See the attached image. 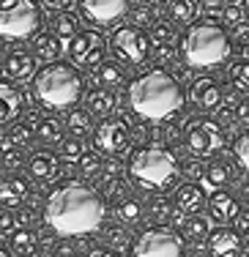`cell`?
I'll return each mask as SVG.
<instances>
[{"label":"cell","mask_w":249,"mask_h":257,"mask_svg":"<svg viewBox=\"0 0 249 257\" xmlns=\"http://www.w3.org/2000/svg\"><path fill=\"white\" fill-rule=\"evenodd\" d=\"M241 55H244V60H249V39L244 41V47H241Z\"/></svg>","instance_id":"55"},{"label":"cell","mask_w":249,"mask_h":257,"mask_svg":"<svg viewBox=\"0 0 249 257\" xmlns=\"http://www.w3.org/2000/svg\"><path fill=\"white\" fill-rule=\"evenodd\" d=\"M154 47H173L175 41H181V33H178V25H173L170 20H159L154 28L148 30Z\"/></svg>","instance_id":"36"},{"label":"cell","mask_w":249,"mask_h":257,"mask_svg":"<svg viewBox=\"0 0 249 257\" xmlns=\"http://www.w3.org/2000/svg\"><path fill=\"white\" fill-rule=\"evenodd\" d=\"M0 170H3V164H0Z\"/></svg>","instance_id":"59"},{"label":"cell","mask_w":249,"mask_h":257,"mask_svg":"<svg viewBox=\"0 0 249 257\" xmlns=\"http://www.w3.org/2000/svg\"><path fill=\"white\" fill-rule=\"evenodd\" d=\"M246 252L244 232L230 224H219L205 241V254L208 257H241Z\"/></svg>","instance_id":"14"},{"label":"cell","mask_w":249,"mask_h":257,"mask_svg":"<svg viewBox=\"0 0 249 257\" xmlns=\"http://www.w3.org/2000/svg\"><path fill=\"white\" fill-rule=\"evenodd\" d=\"M235 115H238V123L249 128V99H241L238 107H235Z\"/></svg>","instance_id":"49"},{"label":"cell","mask_w":249,"mask_h":257,"mask_svg":"<svg viewBox=\"0 0 249 257\" xmlns=\"http://www.w3.org/2000/svg\"><path fill=\"white\" fill-rule=\"evenodd\" d=\"M244 241H246V246H249V227L244 230Z\"/></svg>","instance_id":"57"},{"label":"cell","mask_w":249,"mask_h":257,"mask_svg":"<svg viewBox=\"0 0 249 257\" xmlns=\"http://www.w3.org/2000/svg\"><path fill=\"white\" fill-rule=\"evenodd\" d=\"M230 151H233V159H235V164H238V170L249 175V128L235 134Z\"/></svg>","instance_id":"38"},{"label":"cell","mask_w":249,"mask_h":257,"mask_svg":"<svg viewBox=\"0 0 249 257\" xmlns=\"http://www.w3.org/2000/svg\"><path fill=\"white\" fill-rule=\"evenodd\" d=\"M175 213H181L175 208V200H170V194H154L148 200V222L162 224V227H173Z\"/></svg>","instance_id":"24"},{"label":"cell","mask_w":249,"mask_h":257,"mask_svg":"<svg viewBox=\"0 0 249 257\" xmlns=\"http://www.w3.org/2000/svg\"><path fill=\"white\" fill-rule=\"evenodd\" d=\"M235 227H238L241 232H244V230L249 227V208H246V205L241 208V213H238V216H235Z\"/></svg>","instance_id":"51"},{"label":"cell","mask_w":249,"mask_h":257,"mask_svg":"<svg viewBox=\"0 0 249 257\" xmlns=\"http://www.w3.org/2000/svg\"><path fill=\"white\" fill-rule=\"evenodd\" d=\"M63 126H66V132L71 134V137H82L85 140V134H93V115H90V109L88 107H74V109H69L66 112V118H63Z\"/></svg>","instance_id":"31"},{"label":"cell","mask_w":249,"mask_h":257,"mask_svg":"<svg viewBox=\"0 0 249 257\" xmlns=\"http://www.w3.org/2000/svg\"><path fill=\"white\" fill-rule=\"evenodd\" d=\"M181 143L189 151V156L205 159V156H216L224 151V143H227V132L216 123L208 115H197V118H189L184 126H181Z\"/></svg>","instance_id":"9"},{"label":"cell","mask_w":249,"mask_h":257,"mask_svg":"<svg viewBox=\"0 0 249 257\" xmlns=\"http://www.w3.org/2000/svg\"><path fill=\"white\" fill-rule=\"evenodd\" d=\"M214 120H216V123H219V126L224 128V132H227V128L233 126L235 120H238V115H235V107H233V104H227V101H224L222 107L214 112Z\"/></svg>","instance_id":"45"},{"label":"cell","mask_w":249,"mask_h":257,"mask_svg":"<svg viewBox=\"0 0 249 257\" xmlns=\"http://www.w3.org/2000/svg\"><path fill=\"white\" fill-rule=\"evenodd\" d=\"M112 213H115V222H120L123 227H140V224L145 222V216H148V203H145L143 197H137V194H129V197L118 200V203L112 205Z\"/></svg>","instance_id":"20"},{"label":"cell","mask_w":249,"mask_h":257,"mask_svg":"<svg viewBox=\"0 0 249 257\" xmlns=\"http://www.w3.org/2000/svg\"><path fill=\"white\" fill-rule=\"evenodd\" d=\"M129 20H132V25H137V28H154L156 22H159V17H156V11L151 9V6H145V3H140V6H132V11H129Z\"/></svg>","instance_id":"40"},{"label":"cell","mask_w":249,"mask_h":257,"mask_svg":"<svg viewBox=\"0 0 249 257\" xmlns=\"http://www.w3.org/2000/svg\"><path fill=\"white\" fill-rule=\"evenodd\" d=\"M241 203L249 208V178L244 181V186H241Z\"/></svg>","instance_id":"53"},{"label":"cell","mask_w":249,"mask_h":257,"mask_svg":"<svg viewBox=\"0 0 249 257\" xmlns=\"http://www.w3.org/2000/svg\"><path fill=\"white\" fill-rule=\"evenodd\" d=\"M85 257H120V254H118V252H112V249H107V246H101V243H99V246H93L90 252H85Z\"/></svg>","instance_id":"50"},{"label":"cell","mask_w":249,"mask_h":257,"mask_svg":"<svg viewBox=\"0 0 249 257\" xmlns=\"http://www.w3.org/2000/svg\"><path fill=\"white\" fill-rule=\"evenodd\" d=\"M107 52H110V39H104L96 28H82L77 39L69 41V47H66V55L77 69L101 66L107 60Z\"/></svg>","instance_id":"10"},{"label":"cell","mask_w":249,"mask_h":257,"mask_svg":"<svg viewBox=\"0 0 249 257\" xmlns=\"http://www.w3.org/2000/svg\"><path fill=\"white\" fill-rule=\"evenodd\" d=\"M22 123H28L30 128H33V132H36V126H39L41 123V120H44V115H41V109L39 107H36V104H33V107H28L25 109V112H22Z\"/></svg>","instance_id":"47"},{"label":"cell","mask_w":249,"mask_h":257,"mask_svg":"<svg viewBox=\"0 0 249 257\" xmlns=\"http://www.w3.org/2000/svg\"><path fill=\"white\" fill-rule=\"evenodd\" d=\"M96 235H99L101 246L112 249V252H123V249H132V243H135V235H132V230L123 227L120 222H107L104 227L96 232Z\"/></svg>","instance_id":"23"},{"label":"cell","mask_w":249,"mask_h":257,"mask_svg":"<svg viewBox=\"0 0 249 257\" xmlns=\"http://www.w3.org/2000/svg\"><path fill=\"white\" fill-rule=\"evenodd\" d=\"M110 55L126 69H140L148 63V58H154V41L143 28L123 22L110 33Z\"/></svg>","instance_id":"7"},{"label":"cell","mask_w":249,"mask_h":257,"mask_svg":"<svg viewBox=\"0 0 249 257\" xmlns=\"http://www.w3.org/2000/svg\"><path fill=\"white\" fill-rule=\"evenodd\" d=\"M58 156L52 154V151H33V154L28 156V175L33 181H50L58 175Z\"/></svg>","instance_id":"21"},{"label":"cell","mask_w":249,"mask_h":257,"mask_svg":"<svg viewBox=\"0 0 249 257\" xmlns=\"http://www.w3.org/2000/svg\"><path fill=\"white\" fill-rule=\"evenodd\" d=\"M85 107L90 109L93 118H112L115 107H118V96L112 90H104V88H90L88 96H85Z\"/></svg>","instance_id":"25"},{"label":"cell","mask_w":249,"mask_h":257,"mask_svg":"<svg viewBox=\"0 0 249 257\" xmlns=\"http://www.w3.org/2000/svg\"><path fill=\"white\" fill-rule=\"evenodd\" d=\"M0 257H11V252H9V249H3V246H0Z\"/></svg>","instance_id":"56"},{"label":"cell","mask_w":249,"mask_h":257,"mask_svg":"<svg viewBox=\"0 0 249 257\" xmlns=\"http://www.w3.org/2000/svg\"><path fill=\"white\" fill-rule=\"evenodd\" d=\"M50 33H55L60 41H74L77 33H80V17L71 14V11L55 14L52 22H50Z\"/></svg>","instance_id":"32"},{"label":"cell","mask_w":249,"mask_h":257,"mask_svg":"<svg viewBox=\"0 0 249 257\" xmlns=\"http://www.w3.org/2000/svg\"><path fill=\"white\" fill-rule=\"evenodd\" d=\"M222 25L230 30V36H244V39H249V17L244 11V6H227L222 14Z\"/></svg>","instance_id":"34"},{"label":"cell","mask_w":249,"mask_h":257,"mask_svg":"<svg viewBox=\"0 0 249 257\" xmlns=\"http://www.w3.org/2000/svg\"><path fill=\"white\" fill-rule=\"evenodd\" d=\"M20 224H17V213L11 211V208H0V235H9L14 232Z\"/></svg>","instance_id":"46"},{"label":"cell","mask_w":249,"mask_h":257,"mask_svg":"<svg viewBox=\"0 0 249 257\" xmlns=\"http://www.w3.org/2000/svg\"><path fill=\"white\" fill-rule=\"evenodd\" d=\"M63 132H66V126L60 123L58 118H52V115H44V120H41L39 126H36V137L41 140V143H58L60 145V140H63Z\"/></svg>","instance_id":"37"},{"label":"cell","mask_w":249,"mask_h":257,"mask_svg":"<svg viewBox=\"0 0 249 257\" xmlns=\"http://www.w3.org/2000/svg\"><path fill=\"white\" fill-rule=\"evenodd\" d=\"M132 257H189V243L184 241L181 230L148 224L135 235Z\"/></svg>","instance_id":"8"},{"label":"cell","mask_w":249,"mask_h":257,"mask_svg":"<svg viewBox=\"0 0 249 257\" xmlns=\"http://www.w3.org/2000/svg\"><path fill=\"white\" fill-rule=\"evenodd\" d=\"M132 11V0H77V17L93 28H118Z\"/></svg>","instance_id":"12"},{"label":"cell","mask_w":249,"mask_h":257,"mask_svg":"<svg viewBox=\"0 0 249 257\" xmlns=\"http://www.w3.org/2000/svg\"><path fill=\"white\" fill-rule=\"evenodd\" d=\"M0 71H3V77L9 79V82H28V79L36 77V55L30 50H22V47H14V50H9L3 55V63H0Z\"/></svg>","instance_id":"15"},{"label":"cell","mask_w":249,"mask_h":257,"mask_svg":"<svg viewBox=\"0 0 249 257\" xmlns=\"http://www.w3.org/2000/svg\"><path fill=\"white\" fill-rule=\"evenodd\" d=\"M93 82H96V88H104V90L120 88V85H126V66L107 58L101 66L93 69Z\"/></svg>","instance_id":"26"},{"label":"cell","mask_w":249,"mask_h":257,"mask_svg":"<svg viewBox=\"0 0 249 257\" xmlns=\"http://www.w3.org/2000/svg\"><path fill=\"white\" fill-rule=\"evenodd\" d=\"M186 99H189L192 107L200 109V112H216V109L227 101V93H224L222 79H216V77H197V79H192Z\"/></svg>","instance_id":"13"},{"label":"cell","mask_w":249,"mask_h":257,"mask_svg":"<svg viewBox=\"0 0 249 257\" xmlns=\"http://www.w3.org/2000/svg\"><path fill=\"white\" fill-rule=\"evenodd\" d=\"M85 151H88V148H85V140L82 137H71V134H69V137L60 140V156H63V159H74V162H77Z\"/></svg>","instance_id":"44"},{"label":"cell","mask_w":249,"mask_h":257,"mask_svg":"<svg viewBox=\"0 0 249 257\" xmlns=\"http://www.w3.org/2000/svg\"><path fill=\"white\" fill-rule=\"evenodd\" d=\"M132 143H135V132L126 123V118H104L93 128V151L110 159L126 154Z\"/></svg>","instance_id":"11"},{"label":"cell","mask_w":249,"mask_h":257,"mask_svg":"<svg viewBox=\"0 0 249 257\" xmlns=\"http://www.w3.org/2000/svg\"><path fill=\"white\" fill-rule=\"evenodd\" d=\"M50 257H85L82 238H60L58 246L50 252Z\"/></svg>","instance_id":"42"},{"label":"cell","mask_w":249,"mask_h":257,"mask_svg":"<svg viewBox=\"0 0 249 257\" xmlns=\"http://www.w3.org/2000/svg\"><path fill=\"white\" fill-rule=\"evenodd\" d=\"M30 52L39 60H44V63H55V60H60V55H63V41L55 33H39L30 41Z\"/></svg>","instance_id":"29"},{"label":"cell","mask_w":249,"mask_h":257,"mask_svg":"<svg viewBox=\"0 0 249 257\" xmlns=\"http://www.w3.org/2000/svg\"><path fill=\"white\" fill-rule=\"evenodd\" d=\"M44 33L41 0H0V44H28Z\"/></svg>","instance_id":"6"},{"label":"cell","mask_w":249,"mask_h":257,"mask_svg":"<svg viewBox=\"0 0 249 257\" xmlns=\"http://www.w3.org/2000/svg\"><path fill=\"white\" fill-rule=\"evenodd\" d=\"M211 232H214V224H211L208 213H192L181 222V235L186 243H205Z\"/></svg>","instance_id":"22"},{"label":"cell","mask_w":249,"mask_h":257,"mask_svg":"<svg viewBox=\"0 0 249 257\" xmlns=\"http://www.w3.org/2000/svg\"><path fill=\"white\" fill-rule=\"evenodd\" d=\"M6 137H9L11 145H17V148H25V145L33 143L36 132H33L28 123H22V120H14L11 126H6Z\"/></svg>","instance_id":"39"},{"label":"cell","mask_w":249,"mask_h":257,"mask_svg":"<svg viewBox=\"0 0 249 257\" xmlns=\"http://www.w3.org/2000/svg\"><path fill=\"white\" fill-rule=\"evenodd\" d=\"M30 96H33V104L41 109L69 112L80 107V101L88 96V79L74 63H66V60L44 63L30 79Z\"/></svg>","instance_id":"5"},{"label":"cell","mask_w":249,"mask_h":257,"mask_svg":"<svg viewBox=\"0 0 249 257\" xmlns=\"http://www.w3.org/2000/svg\"><path fill=\"white\" fill-rule=\"evenodd\" d=\"M41 219L58 238H90L107 224V200L80 178H60L44 194Z\"/></svg>","instance_id":"1"},{"label":"cell","mask_w":249,"mask_h":257,"mask_svg":"<svg viewBox=\"0 0 249 257\" xmlns=\"http://www.w3.org/2000/svg\"><path fill=\"white\" fill-rule=\"evenodd\" d=\"M227 85L241 96H249V60H235L227 66Z\"/></svg>","instance_id":"35"},{"label":"cell","mask_w":249,"mask_h":257,"mask_svg":"<svg viewBox=\"0 0 249 257\" xmlns=\"http://www.w3.org/2000/svg\"><path fill=\"white\" fill-rule=\"evenodd\" d=\"M28 109L25 93L17 82L0 79V126H11L14 120L22 118V112Z\"/></svg>","instance_id":"16"},{"label":"cell","mask_w":249,"mask_h":257,"mask_svg":"<svg viewBox=\"0 0 249 257\" xmlns=\"http://www.w3.org/2000/svg\"><path fill=\"white\" fill-rule=\"evenodd\" d=\"M205 167H208V162H203V159H197V156H189L181 164V178L189 181V183H200L205 178Z\"/></svg>","instance_id":"41"},{"label":"cell","mask_w":249,"mask_h":257,"mask_svg":"<svg viewBox=\"0 0 249 257\" xmlns=\"http://www.w3.org/2000/svg\"><path fill=\"white\" fill-rule=\"evenodd\" d=\"M74 170H77V178L80 181L99 178L101 170H104V159H101L99 151H85V154L74 162Z\"/></svg>","instance_id":"33"},{"label":"cell","mask_w":249,"mask_h":257,"mask_svg":"<svg viewBox=\"0 0 249 257\" xmlns=\"http://www.w3.org/2000/svg\"><path fill=\"white\" fill-rule=\"evenodd\" d=\"M0 164H3L6 170H20L22 164H28V159L25 154H22V148H17V145H9V148H3L0 151Z\"/></svg>","instance_id":"43"},{"label":"cell","mask_w":249,"mask_h":257,"mask_svg":"<svg viewBox=\"0 0 249 257\" xmlns=\"http://www.w3.org/2000/svg\"><path fill=\"white\" fill-rule=\"evenodd\" d=\"M173 200H175V208H178L184 216H192V213H203V208L208 205V194L200 183H189L184 181L178 189L173 192Z\"/></svg>","instance_id":"19"},{"label":"cell","mask_w":249,"mask_h":257,"mask_svg":"<svg viewBox=\"0 0 249 257\" xmlns=\"http://www.w3.org/2000/svg\"><path fill=\"white\" fill-rule=\"evenodd\" d=\"M11 257H36L39 254V232L33 227H17L9 238Z\"/></svg>","instance_id":"27"},{"label":"cell","mask_w":249,"mask_h":257,"mask_svg":"<svg viewBox=\"0 0 249 257\" xmlns=\"http://www.w3.org/2000/svg\"><path fill=\"white\" fill-rule=\"evenodd\" d=\"M181 156L173 145L165 143H140L132 148L126 173L140 192L170 194V189L181 186Z\"/></svg>","instance_id":"4"},{"label":"cell","mask_w":249,"mask_h":257,"mask_svg":"<svg viewBox=\"0 0 249 257\" xmlns=\"http://www.w3.org/2000/svg\"><path fill=\"white\" fill-rule=\"evenodd\" d=\"M233 52V36L216 20H197L194 25L184 28L178 41V60L189 71H214L230 66Z\"/></svg>","instance_id":"3"},{"label":"cell","mask_w":249,"mask_h":257,"mask_svg":"<svg viewBox=\"0 0 249 257\" xmlns=\"http://www.w3.org/2000/svg\"><path fill=\"white\" fill-rule=\"evenodd\" d=\"M246 257H249V254H246Z\"/></svg>","instance_id":"60"},{"label":"cell","mask_w":249,"mask_h":257,"mask_svg":"<svg viewBox=\"0 0 249 257\" xmlns=\"http://www.w3.org/2000/svg\"><path fill=\"white\" fill-rule=\"evenodd\" d=\"M126 104L140 123L167 126L184 112L186 90L165 66H148L126 85Z\"/></svg>","instance_id":"2"},{"label":"cell","mask_w":249,"mask_h":257,"mask_svg":"<svg viewBox=\"0 0 249 257\" xmlns=\"http://www.w3.org/2000/svg\"><path fill=\"white\" fill-rule=\"evenodd\" d=\"M30 194H33V186H30V178H25V175L11 173L0 178V205L3 208H22Z\"/></svg>","instance_id":"17"},{"label":"cell","mask_w":249,"mask_h":257,"mask_svg":"<svg viewBox=\"0 0 249 257\" xmlns=\"http://www.w3.org/2000/svg\"><path fill=\"white\" fill-rule=\"evenodd\" d=\"M197 3L200 6H214V9H216V6H230L233 0H197Z\"/></svg>","instance_id":"52"},{"label":"cell","mask_w":249,"mask_h":257,"mask_svg":"<svg viewBox=\"0 0 249 257\" xmlns=\"http://www.w3.org/2000/svg\"><path fill=\"white\" fill-rule=\"evenodd\" d=\"M74 3H77V0H41V6H44L47 11H55V14H63V11H69Z\"/></svg>","instance_id":"48"},{"label":"cell","mask_w":249,"mask_h":257,"mask_svg":"<svg viewBox=\"0 0 249 257\" xmlns=\"http://www.w3.org/2000/svg\"><path fill=\"white\" fill-rule=\"evenodd\" d=\"M167 11V20L173 22V25H194V22L200 20V3L197 0H170L165 6Z\"/></svg>","instance_id":"28"},{"label":"cell","mask_w":249,"mask_h":257,"mask_svg":"<svg viewBox=\"0 0 249 257\" xmlns=\"http://www.w3.org/2000/svg\"><path fill=\"white\" fill-rule=\"evenodd\" d=\"M233 181H235L233 162H227V159H211L208 167H205V183L214 186V192H216V189H227Z\"/></svg>","instance_id":"30"},{"label":"cell","mask_w":249,"mask_h":257,"mask_svg":"<svg viewBox=\"0 0 249 257\" xmlns=\"http://www.w3.org/2000/svg\"><path fill=\"white\" fill-rule=\"evenodd\" d=\"M205 211H208L211 219L227 224V222H233V219L241 213V197H235L230 189H216V192L208 194V205H205Z\"/></svg>","instance_id":"18"},{"label":"cell","mask_w":249,"mask_h":257,"mask_svg":"<svg viewBox=\"0 0 249 257\" xmlns=\"http://www.w3.org/2000/svg\"><path fill=\"white\" fill-rule=\"evenodd\" d=\"M145 6H151V9H156V6H167L170 0H143Z\"/></svg>","instance_id":"54"},{"label":"cell","mask_w":249,"mask_h":257,"mask_svg":"<svg viewBox=\"0 0 249 257\" xmlns=\"http://www.w3.org/2000/svg\"><path fill=\"white\" fill-rule=\"evenodd\" d=\"M244 11H246V17H249V0H244Z\"/></svg>","instance_id":"58"}]
</instances>
